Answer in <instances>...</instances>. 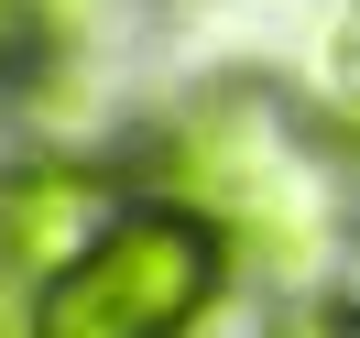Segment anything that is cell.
<instances>
[{"instance_id": "1", "label": "cell", "mask_w": 360, "mask_h": 338, "mask_svg": "<svg viewBox=\"0 0 360 338\" xmlns=\"http://www.w3.org/2000/svg\"><path fill=\"white\" fill-rule=\"evenodd\" d=\"M207 294H219V219L131 207L33 294V338H175Z\"/></svg>"}, {"instance_id": "2", "label": "cell", "mask_w": 360, "mask_h": 338, "mask_svg": "<svg viewBox=\"0 0 360 338\" xmlns=\"http://www.w3.org/2000/svg\"><path fill=\"white\" fill-rule=\"evenodd\" d=\"M175 175L197 186V207L219 219L229 251H251V262H306L316 240V197H306V164H295L284 120L262 110V98H207L197 120L175 131Z\"/></svg>"}, {"instance_id": "3", "label": "cell", "mask_w": 360, "mask_h": 338, "mask_svg": "<svg viewBox=\"0 0 360 338\" xmlns=\"http://www.w3.org/2000/svg\"><path fill=\"white\" fill-rule=\"evenodd\" d=\"M98 229L110 219H98V186L88 175H11L0 186V262H22V273H44V262L66 273Z\"/></svg>"}, {"instance_id": "4", "label": "cell", "mask_w": 360, "mask_h": 338, "mask_svg": "<svg viewBox=\"0 0 360 338\" xmlns=\"http://www.w3.org/2000/svg\"><path fill=\"white\" fill-rule=\"evenodd\" d=\"M33 11H98V0H33Z\"/></svg>"}]
</instances>
